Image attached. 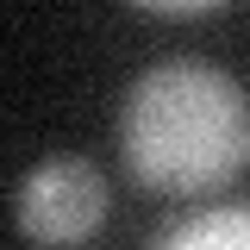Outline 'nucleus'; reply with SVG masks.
<instances>
[{
  "label": "nucleus",
  "instance_id": "obj_2",
  "mask_svg": "<svg viewBox=\"0 0 250 250\" xmlns=\"http://www.w3.org/2000/svg\"><path fill=\"white\" fill-rule=\"evenodd\" d=\"M13 219L38 250H82L106 225V182L82 156H50L19 182Z\"/></svg>",
  "mask_w": 250,
  "mask_h": 250
},
{
  "label": "nucleus",
  "instance_id": "obj_4",
  "mask_svg": "<svg viewBox=\"0 0 250 250\" xmlns=\"http://www.w3.org/2000/svg\"><path fill=\"white\" fill-rule=\"evenodd\" d=\"M144 13H150V19H207L219 6L213 0H144Z\"/></svg>",
  "mask_w": 250,
  "mask_h": 250
},
{
  "label": "nucleus",
  "instance_id": "obj_3",
  "mask_svg": "<svg viewBox=\"0 0 250 250\" xmlns=\"http://www.w3.org/2000/svg\"><path fill=\"white\" fill-rule=\"evenodd\" d=\"M156 250H250V207H213L163 231Z\"/></svg>",
  "mask_w": 250,
  "mask_h": 250
},
{
  "label": "nucleus",
  "instance_id": "obj_1",
  "mask_svg": "<svg viewBox=\"0 0 250 250\" xmlns=\"http://www.w3.org/2000/svg\"><path fill=\"white\" fill-rule=\"evenodd\" d=\"M119 144L138 182L213 194L250 163V100L213 62H156L125 94Z\"/></svg>",
  "mask_w": 250,
  "mask_h": 250
}]
</instances>
